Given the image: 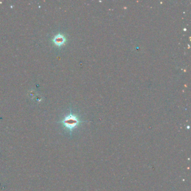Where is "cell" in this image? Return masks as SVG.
I'll list each match as a JSON object with an SVG mask.
<instances>
[{
	"label": "cell",
	"mask_w": 191,
	"mask_h": 191,
	"mask_svg": "<svg viewBox=\"0 0 191 191\" xmlns=\"http://www.w3.org/2000/svg\"><path fill=\"white\" fill-rule=\"evenodd\" d=\"M63 126L70 131H72L80 123V121L78 117L73 114H70L61 121Z\"/></svg>",
	"instance_id": "cell-1"
},
{
	"label": "cell",
	"mask_w": 191,
	"mask_h": 191,
	"mask_svg": "<svg viewBox=\"0 0 191 191\" xmlns=\"http://www.w3.org/2000/svg\"><path fill=\"white\" fill-rule=\"evenodd\" d=\"M66 41V39L65 37L62 34H58L54 37L53 39H52V42L53 43L57 46H61L63 45Z\"/></svg>",
	"instance_id": "cell-2"
}]
</instances>
